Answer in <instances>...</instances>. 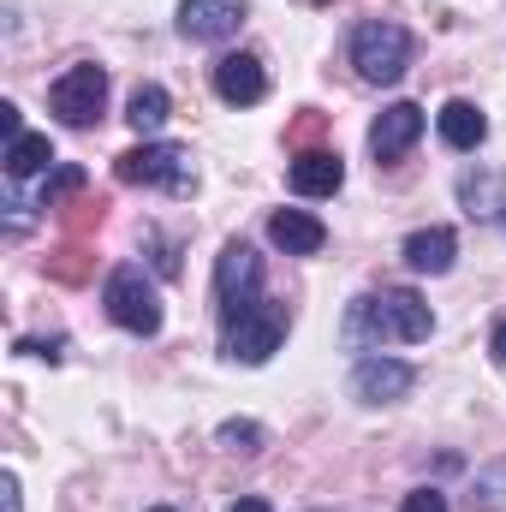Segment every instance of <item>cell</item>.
I'll return each mask as SVG.
<instances>
[{"label": "cell", "mask_w": 506, "mask_h": 512, "mask_svg": "<svg viewBox=\"0 0 506 512\" xmlns=\"http://www.w3.org/2000/svg\"><path fill=\"white\" fill-rule=\"evenodd\" d=\"M0 131H6V143H12V137H24V126H18V108H12V102H0Z\"/></svg>", "instance_id": "cb8c5ba5"}, {"label": "cell", "mask_w": 506, "mask_h": 512, "mask_svg": "<svg viewBox=\"0 0 506 512\" xmlns=\"http://www.w3.org/2000/svg\"><path fill=\"white\" fill-rule=\"evenodd\" d=\"M286 328H292V310L280 304V298H262L251 304L239 322H221V358H233V364H268L280 346H286Z\"/></svg>", "instance_id": "7a4b0ae2"}, {"label": "cell", "mask_w": 506, "mask_h": 512, "mask_svg": "<svg viewBox=\"0 0 506 512\" xmlns=\"http://www.w3.org/2000/svg\"><path fill=\"white\" fill-rule=\"evenodd\" d=\"M489 358H495V364L506 370V322L495 328V334H489Z\"/></svg>", "instance_id": "d4e9b609"}, {"label": "cell", "mask_w": 506, "mask_h": 512, "mask_svg": "<svg viewBox=\"0 0 506 512\" xmlns=\"http://www.w3.org/2000/svg\"><path fill=\"white\" fill-rule=\"evenodd\" d=\"M72 191H84V167H54V173L42 179V209H54V203L72 197Z\"/></svg>", "instance_id": "ffe728a7"}, {"label": "cell", "mask_w": 506, "mask_h": 512, "mask_svg": "<svg viewBox=\"0 0 506 512\" xmlns=\"http://www.w3.org/2000/svg\"><path fill=\"white\" fill-rule=\"evenodd\" d=\"M42 167H54V143L42 131H24L6 143V179H36Z\"/></svg>", "instance_id": "2e32d148"}, {"label": "cell", "mask_w": 506, "mask_h": 512, "mask_svg": "<svg viewBox=\"0 0 506 512\" xmlns=\"http://www.w3.org/2000/svg\"><path fill=\"white\" fill-rule=\"evenodd\" d=\"M399 512H447V495H441V489H411V495L399 501Z\"/></svg>", "instance_id": "7402d4cb"}, {"label": "cell", "mask_w": 506, "mask_h": 512, "mask_svg": "<svg viewBox=\"0 0 506 512\" xmlns=\"http://www.w3.org/2000/svg\"><path fill=\"white\" fill-rule=\"evenodd\" d=\"M215 441H221L227 453H262V429H256L251 417H227V423L215 429Z\"/></svg>", "instance_id": "d6986e66"}, {"label": "cell", "mask_w": 506, "mask_h": 512, "mask_svg": "<svg viewBox=\"0 0 506 512\" xmlns=\"http://www.w3.org/2000/svg\"><path fill=\"white\" fill-rule=\"evenodd\" d=\"M286 179H292L298 197H334L346 185V161H340V149H298Z\"/></svg>", "instance_id": "7c38bea8"}, {"label": "cell", "mask_w": 506, "mask_h": 512, "mask_svg": "<svg viewBox=\"0 0 506 512\" xmlns=\"http://www.w3.org/2000/svg\"><path fill=\"white\" fill-rule=\"evenodd\" d=\"M399 256H405L411 274H447L453 256H459V233H453V227H417V233L399 245Z\"/></svg>", "instance_id": "5bb4252c"}, {"label": "cell", "mask_w": 506, "mask_h": 512, "mask_svg": "<svg viewBox=\"0 0 506 512\" xmlns=\"http://www.w3.org/2000/svg\"><path fill=\"white\" fill-rule=\"evenodd\" d=\"M435 334V310L411 292V286H381L352 298L346 310V346L370 352V346H417Z\"/></svg>", "instance_id": "6da1fadb"}, {"label": "cell", "mask_w": 506, "mask_h": 512, "mask_svg": "<svg viewBox=\"0 0 506 512\" xmlns=\"http://www.w3.org/2000/svg\"><path fill=\"white\" fill-rule=\"evenodd\" d=\"M114 179L120 185H161V191H173V197H191L197 191V161H191V149L185 143H137L126 149L120 161H114Z\"/></svg>", "instance_id": "3957f363"}, {"label": "cell", "mask_w": 506, "mask_h": 512, "mask_svg": "<svg viewBox=\"0 0 506 512\" xmlns=\"http://www.w3.org/2000/svg\"><path fill=\"white\" fill-rule=\"evenodd\" d=\"M215 96H221L227 108H256V102L268 96L262 60H256V54H221V60H215Z\"/></svg>", "instance_id": "8fae6325"}, {"label": "cell", "mask_w": 506, "mask_h": 512, "mask_svg": "<svg viewBox=\"0 0 506 512\" xmlns=\"http://www.w3.org/2000/svg\"><path fill=\"white\" fill-rule=\"evenodd\" d=\"M411 387H417V370L405 358H358L352 364V399H364V405H393Z\"/></svg>", "instance_id": "30bf717a"}, {"label": "cell", "mask_w": 506, "mask_h": 512, "mask_svg": "<svg viewBox=\"0 0 506 512\" xmlns=\"http://www.w3.org/2000/svg\"><path fill=\"white\" fill-rule=\"evenodd\" d=\"M251 304H262V256L245 239H227L215 256V310L221 322H239Z\"/></svg>", "instance_id": "8992f818"}, {"label": "cell", "mask_w": 506, "mask_h": 512, "mask_svg": "<svg viewBox=\"0 0 506 512\" xmlns=\"http://www.w3.org/2000/svg\"><path fill=\"white\" fill-rule=\"evenodd\" d=\"M352 66L364 84H399L411 72V30L393 18H364L352 30Z\"/></svg>", "instance_id": "277c9868"}, {"label": "cell", "mask_w": 506, "mask_h": 512, "mask_svg": "<svg viewBox=\"0 0 506 512\" xmlns=\"http://www.w3.org/2000/svg\"><path fill=\"white\" fill-rule=\"evenodd\" d=\"M459 191H465L471 215H483V221H489V191H506V185H501V179H489V173H483V179H465ZM501 209H506V203H501Z\"/></svg>", "instance_id": "44dd1931"}, {"label": "cell", "mask_w": 506, "mask_h": 512, "mask_svg": "<svg viewBox=\"0 0 506 512\" xmlns=\"http://www.w3.org/2000/svg\"><path fill=\"white\" fill-rule=\"evenodd\" d=\"M227 512H274V507H268L262 495H245V501H233V507H227Z\"/></svg>", "instance_id": "484cf974"}, {"label": "cell", "mask_w": 506, "mask_h": 512, "mask_svg": "<svg viewBox=\"0 0 506 512\" xmlns=\"http://www.w3.org/2000/svg\"><path fill=\"white\" fill-rule=\"evenodd\" d=\"M0 495H6V512H24V489H18V477H12V471L0 477Z\"/></svg>", "instance_id": "603a6c76"}, {"label": "cell", "mask_w": 506, "mask_h": 512, "mask_svg": "<svg viewBox=\"0 0 506 512\" xmlns=\"http://www.w3.org/2000/svg\"><path fill=\"white\" fill-rule=\"evenodd\" d=\"M102 304H108L114 328H126V334H137V340L161 334V292H155V280H149L137 262H120V268L108 274Z\"/></svg>", "instance_id": "5b68a950"}, {"label": "cell", "mask_w": 506, "mask_h": 512, "mask_svg": "<svg viewBox=\"0 0 506 512\" xmlns=\"http://www.w3.org/2000/svg\"><path fill=\"white\" fill-rule=\"evenodd\" d=\"M251 18L245 0H179V36L185 42H227Z\"/></svg>", "instance_id": "9c48e42d"}, {"label": "cell", "mask_w": 506, "mask_h": 512, "mask_svg": "<svg viewBox=\"0 0 506 512\" xmlns=\"http://www.w3.org/2000/svg\"><path fill=\"white\" fill-rule=\"evenodd\" d=\"M423 108L417 102H393V108H381L376 126H370V155H376V167H393V161H405L411 149H417V137H423Z\"/></svg>", "instance_id": "ba28073f"}, {"label": "cell", "mask_w": 506, "mask_h": 512, "mask_svg": "<svg viewBox=\"0 0 506 512\" xmlns=\"http://www.w3.org/2000/svg\"><path fill=\"white\" fill-rule=\"evenodd\" d=\"M48 108L60 114V126H96L102 120V108H108V66H96V60H78V66H66L54 84H48Z\"/></svg>", "instance_id": "52a82bcc"}, {"label": "cell", "mask_w": 506, "mask_h": 512, "mask_svg": "<svg viewBox=\"0 0 506 512\" xmlns=\"http://www.w3.org/2000/svg\"><path fill=\"white\" fill-rule=\"evenodd\" d=\"M310 6H322V0H310Z\"/></svg>", "instance_id": "83f0119b"}, {"label": "cell", "mask_w": 506, "mask_h": 512, "mask_svg": "<svg viewBox=\"0 0 506 512\" xmlns=\"http://www.w3.org/2000/svg\"><path fill=\"white\" fill-rule=\"evenodd\" d=\"M126 120H131V131L155 137V131L173 120V102H167V90H161V84H137V90H131V102H126Z\"/></svg>", "instance_id": "e0dca14e"}, {"label": "cell", "mask_w": 506, "mask_h": 512, "mask_svg": "<svg viewBox=\"0 0 506 512\" xmlns=\"http://www.w3.org/2000/svg\"><path fill=\"white\" fill-rule=\"evenodd\" d=\"M149 512H173V507H149Z\"/></svg>", "instance_id": "4316f807"}, {"label": "cell", "mask_w": 506, "mask_h": 512, "mask_svg": "<svg viewBox=\"0 0 506 512\" xmlns=\"http://www.w3.org/2000/svg\"><path fill=\"white\" fill-rule=\"evenodd\" d=\"M435 131H441V143H447V149L471 155V149H483V137H489V114H483L477 102L453 96V102H447V108L435 114Z\"/></svg>", "instance_id": "9a60e30c"}, {"label": "cell", "mask_w": 506, "mask_h": 512, "mask_svg": "<svg viewBox=\"0 0 506 512\" xmlns=\"http://www.w3.org/2000/svg\"><path fill=\"white\" fill-rule=\"evenodd\" d=\"M501 507H506V459H495L471 483V512H501Z\"/></svg>", "instance_id": "ac0fdd59"}, {"label": "cell", "mask_w": 506, "mask_h": 512, "mask_svg": "<svg viewBox=\"0 0 506 512\" xmlns=\"http://www.w3.org/2000/svg\"><path fill=\"white\" fill-rule=\"evenodd\" d=\"M268 245L286 256H316L328 245V227L310 215V209H274L268 215Z\"/></svg>", "instance_id": "4fadbf2b"}]
</instances>
